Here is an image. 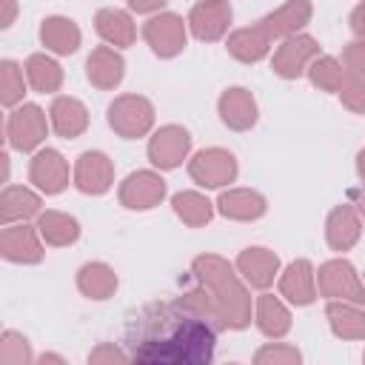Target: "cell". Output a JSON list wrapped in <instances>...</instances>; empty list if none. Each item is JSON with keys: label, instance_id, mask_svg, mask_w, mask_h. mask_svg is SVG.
Returning <instances> with one entry per match:
<instances>
[{"label": "cell", "instance_id": "cell-7", "mask_svg": "<svg viewBox=\"0 0 365 365\" xmlns=\"http://www.w3.org/2000/svg\"><path fill=\"white\" fill-rule=\"evenodd\" d=\"M240 265H242V271L248 274V279L254 285H268L274 279V271H277V257L265 254L262 248H251V251L242 254Z\"/></svg>", "mask_w": 365, "mask_h": 365}, {"label": "cell", "instance_id": "cell-6", "mask_svg": "<svg viewBox=\"0 0 365 365\" xmlns=\"http://www.w3.org/2000/svg\"><path fill=\"white\" fill-rule=\"evenodd\" d=\"M51 114H54V125H57V131L63 137H74L86 125V111H83V106L77 100H66V97L57 100L54 108H51Z\"/></svg>", "mask_w": 365, "mask_h": 365}, {"label": "cell", "instance_id": "cell-1", "mask_svg": "<svg viewBox=\"0 0 365 365\" xmlns=\"http://www.w3.org/2000/svg\"><path fill=\"white\" fill-rule=\"evenodd\" d=\"M125 345L137 362H208L217 325L191 302H154L128 322Z\"/></svg>", "mask_w": 365, "mask_h": 365}, {"label": "cell", "instance_id": "cell-10", "mask_svg": "<svg viewBox=\"0 0 365 365\" xmlns=\"http://www.w3.org/2000/svg\"><path fill=\"white\" fill-rule=\"evenodd\" d=\"M282 291H285L294 302H299V305H305V302L314 299L311 277H308V262H294V265H291L288 277L282 279Z\"/></svg>", "mask_w": 365, "mask_h": 365}, {"label": "cell", "instance_id": "cell-21", "mask_svg": "<svg viewBox=\"0 0 365 365\" xmlns=\"http://www.w3.org/2000/svg\"><path fill=\"white\" fill-rule=\"evenodd\" d=\"M23 94V80H17V66L3 63V103L11 106Z\"/></svg>", "mask_w": 365, "mask_h": 365}, {"label": "cell", "instance_id": "cell-4", "mask_svg": "<svg viewBox=\"0 0 365 365\" xmlns=\"http://www.w3.org/2000/svg\"><path fill=\"white\" fill-rule=\"evenodd\" d=\"M148 40L154 43V48L160 54H174L182 46V29L177 17H163V20H151V26L145 29Z\"/></svg>", "mask_w": 365, "mask_h": 365}, {"label": "cell", "instance_id": "cell-23", "mask_svg": "<svg viewBox=\"0 0 365 365\" xmlns=\"http://www.w3.org/2000/svg\"><path fill=\"white\" fill-rule=\"evenodd\" d=\"M157 3H163V0H131L134 9H151V6H157Z\"/></svg>", "mask_w": 365, "mask_h": 365}, {"label": "cell", "instance_id": "cell-5", "mask_svg": "<svg viewBox=\"0 0 365 365\" xmlns=\"http://www.w3.org/2000/svg\"><path fill=\"white\" fill-rule=\"evenodd\" d=\"M3 254L9 259H17V262H34L40 259V248L34 242V237L23 228H6L3 231Z\"/></svg>", "mask_w": 365, "mask_h": 365}, {"label": "cell", "instance_id": "cell-17", "mask_svg": "<svg viewBox=\"0 0 365 365\" xmlns=\"http://www.w3.org/2000/svg\"><path fill=\"white\" fill-rule=\"evenodd\" d=\"M354 240H356V222H354V217H351L348 208H339L331 217V242L336 248H348Z\"/></svg>", "mask_w": 365, "mask_h": 365}, {"label": "cell", "instance_id": "cell-15", "mask_svg": "<svg viewBox=\"0 0 365 365\" xmlns=\"http://www.w3.org/2000/svg\"><path fill=\"white\" fill-rule=\"evenodd\" d=\"M259 328L265 334H282V331H288V314L271 297H262L259 299Z\"/></svg>", "mask_w": 365, "mask_h": 365}, {"label": "cell", "instance_id": "cell-20", "mask_svg": "<svg viewBox=\"0 0 365 365\" xmlns=\"http://www.w3.org/2000/svg\"><path fill=\"white\" fill-rule=\"evenodd\" d=\"M97 26H100V31H103L108 40H114V43H128V40H131V26H128V20H125L120 11H103V14L97 17Z\"/></svg>", "mask_w": 365, "mask_h": 365}, {"label": "cell", "instance_id": "cell-14", "mask_svg": "<svg viewBox=\"0 0 365 365\" xmlns=\"http://www.w3.org/2000/svg\"><path fill=\"white\" fill-rule=\"evenodd\" d=\"M37 211V200L23 191V188H9L3 194V220H14V217H26V214H34Z\"/></svg>", "mask_w": 365, "mask_h": 365}, {"label": "cell", "instance_id": "cell-22", "mask_svg": "<svg viewBox=\"0 0 365 365\" xmlns=\"http://www.w3.org/2000/svg\"><path fill=\"white\" fill-rule=\"evenodd\" d=\"M354 29H356V31H365V6H359V9L354 11Z\"/></svg>", "mask_w": 365, "mask_h": 365}, {"label": "cell", "instance_id": "cell-2", "mask_svg": "<svg viewBox=\"0 0 365 365\" xmlns=\"http://www.w3.org/2000/svg\"><path fill=\"white\" fill-rule=\"evenodd\" d=\"M43 131H46L43 114H40V108H34V106L17 111V114L11 117V125H9V137H11V143H14L17 148H31L34 143H40Z\"/></svg>", "mask_w": 365, "mask_h": 365}, {"label": "cell", "instance_id": "cell-18", "mask_svg": "<svg viewBox=\"0 0 365 365\" xmlns=\"http://www.w3.org/2000/svg\"><path fill=\"white\" fill-rule=\"evenodd\" d=\"M29 77H31V83H34L40 91H51V88L60 83L57 66H54L51 60H46V57H31V60H29Z\"/></svg>", "mask_w": 365, "mask_h": 365}, {"label": "cell", "instance_id": "cell-13", "mask_svg": "<svg viewBox=\"0 0 365 365\" xmlns=\"http://www.w3.org/2000/svg\"><path fill=\"white\" fill-rule=\"evenodd\" d=\"M165 137H168V134H163V137L151 145V157H154V163H160V165H177L180 157H182L185 148H188V137H185V131H177L174 143H168Z\"/></svg>", "mask_w": 365, "mask_h": 365}, {"label": "cell", "instance_id": "cell-11", "mask_svg": "<svg viewBox=\"0 0 365 365\" xmlns=\"http://www.w3.org/2000/svg\"><path fill=\"white\" fill-rule=\"evenodd\" d=\"M43 40L54 48V51H74L77 48V29L68 23V20H48L43 26Z\"/></svg>", "mask_w": 365, "mask_h": 365}, {"label": "cell", "instance_id": "cell-16", "mask_svg": "<svg viewBox=\"0 0 365 365\" xmlns=\"http://www.w3.org/2000/svg\"><path fill=\"white\" fill-rule=\"evenodd\" d=\"M40 228H43L46 240H51V242H71L77 237V222L68 217H60V214H46L40 220Z\"/></svg>", "mask_w": 365, "mask_h": 365}, {"label": "cell", "instance_id": "cell-3", "mask_svg": "<svg viewBox=\"0 0 365 365\" xmlns=\"http://www.w3.org/2000/svg\"><path fill=\"white\" fill-rule=\"evenodd\" d=\"M31 177L46 191H60L63 182H66V165H63L60 154L57 151H43L31 165Z\"/></svg>", "mask_w": 365, "mask_h": 365}, {"label": "cell", "instance_id": "cell-19", "mask_svg": "<svg viewBox=\"0 0 365 365\" xmlns=\"http://www.w3.org/2000/svg\"><path fill=\"white\" fill-rule=\"evenodd\" d=\"M94 268H97V277H91V268H88V265L83 268V274H80V285H83L86 294L103 299V297L114 288V277H111V271L103 268V265H94Z\"/></svg>", "mask_w": 365, "mask_h": 365}, {"label": "cell", "instance_id": "cell-9", "mask_svg": "<svg viewBox=\"0 0 365 365\" xmlns=\"http://www.w3.org/2000/svg\"><path fill=\"white\" fill-rule=\"evenodd\" d=\"M231 17V11L220 3H205L194 9V31L200 37H217L225 26V20Z\"/></svg>", "mask_w": 365, "mask_h": 365}, {"label": "cell", "instance_id": "cell-8", "mask_svg": "<svg viewBox=\"0 0 365 365\" xmlns=\"http://www.w3.org/2000/svg\"><path fill=\"white\" fill-rule=\"evenodd\" d=\"M80 188L83 191H106L108 185V165L103 154H83L80 160Z\"/></svg>", "mask_w": 365, "mask_h": 365}, {"label": "cell", "instance_id": "cell-12", "mask_svg": "<svg viewBox=\"0 0 365 365\" xmlns=\"http://www.w3.org/2000/svg\"><path fill=\"white\" fill-rule=\"evenodd\" d=\"M328 317H331V325H334L336 334H342V336H365V317H359L356 311L342 308V305H331Z\"/></svg>", "mask_w": 365, "mask_h": 365}]
</instances>
